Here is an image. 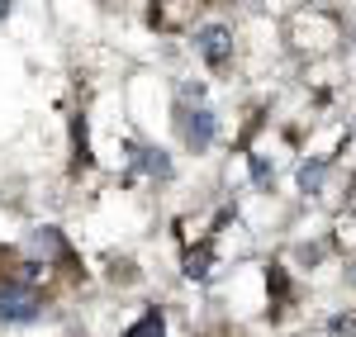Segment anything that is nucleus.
I'll return each mask as SVG.
<instances>
[{
	"label": "nucleus",
	"instance_id": "obj_1",
	"mask_svg": "<svg viewBox=\"0 0 356 337\" xmlns=\"http://www.w3.org/2000/svg\"><path fill=\"white\" fill-rule=\"evenodd\" d=\"M38 313H43V299H38V290L29 285V276L5 281V290H0V318H5V323H33Z\"/></svg>",
	"mask_w": 356,
	"mask_h": 337
},
{
	"label": "nucleus",
	"instance_id": "obj_2",
	"mask_svg": "<svg viewBox=\"0 0 356 337\" xmlns=\"http://www.w3.org/2000/svg\"><path fill=\"white\" fill-rule=\"evenodd\" d=\"M176 124H181V138H186V147L191 152H209L214 147V138H219V119H214V110H191V105H181L176 110Z\"/></svg>",
	"mask_w": 356,
	"mask_h": 337
},
{
	"label": "nucleus",
	"instance_id": "obj_3",
	"mask_svg": "<svg viewBox=\"0 0 356 337\" xmlns=\"http://www.w3.org/2000/svg\"><path fill=\"white\" fill-rule=\"evenodd\" d=\"M195 53L204 57L209 67H228L233 62V28H223V24L195 28Z\"/></svg>",
	"mask_w": 356,
	"mask_h": 337
},
{
	"label": "nucleus",
	"instance_id": "obj_4",
	"mask_svg": "<svg viewBox=\"0 0 356 337\" xmlns=\"http://www.w3.org/2000/svg\"><path fill=\"white\" fill-rule=\"evenodd\" d=\"M129 162H134L138 171H147V176H157V181H166V176H171V157H166L162 147H143V142H129Z\"/></svg>",
	"mask_w": 356,
	"mask_h": 337
},
{
	"label": "nucleus",
	"instance_id": "obj_5",
	"mask_svg": "<svg viewBox=\"0 0 356 337\" xmlns=\"http://www.w3.org/2000/svg\"><path fill=\"white\" fill-rule=\"evenodd\" d=\"M124 337H166V318H162V309H147Z\"/></svg>",
	"mask_w": 356,
	"mask_h": 337
},
{
	"label": "nucleus",
	"instance_id": "obj_6",
	"mask_svg": "<svg viewBox=\"0 0 356 337\" xmlns=\"http://www.w3.org/2000/svg\"><path fill=\"white\" fill-rule=\"evenodd\" d=\"M323 176H328V162H304L300 167V186L309 190V195H318V190H323Z\"/></svg>",
	"mask_w": 356,
	"mask_h": 337
},
{
	"label": "nucleus",
	"instance_id": "obj_7",
	"mask_svg": "<svg viewBox=\"0 0 356 337\" xmlns=\"http://www.w3.org/2000/svg\"><path fill=\"white\" fill-rule=\"evenodd\" d=\"M186 276H191V281H204V276H209V252H204V247L186 256Z\"/></svg>",
	"mask_w": 356,
	"mask_h": 337
},
{
	"label": "nucleus",
	"instance_id": "obj_8",
	"mask_svg": "<svg viewBox=\"0 0 356 337\" xmlns=\"http://www.w3.org/2000/svg\"><path fill=\"white\" fill-rule=\"evenodd\" d=\"M252 176H257V186H271V167L261 157H252Z\"/></svg>",
	"mask_w": 356,
	"mask_h": 337
},
{
	"label": "nucleus",
	"instance_id": "obj_9",
	"mask_svg": "<svg viewBox=\"0 0 356 337\" xmlns=\"http://www.w3.org/2000/svg\"><path fill=\"white\" fill-rule=\"evenodd\" d=\"M347 281H352V285H356V261H352V266H347Z\"/></svg>",
	"mask_w": 356,
	"mask_h": 337
},
{
	"label": "nucleus",
	"instance_id": "obj_10",
	"mask_svg": "<svg viewBox=\"0 0 356 337\" xmlns=\"http://www.w3.org/2000/svg\"><path fill=\"white\" fill-rule=\"evenodd\" d=\"M0 15H10V0H0Z\"/></svg>",
	"mask_w": 356,
	"mask_h": 337
}]
</instances>
